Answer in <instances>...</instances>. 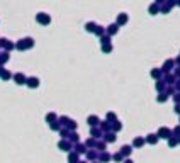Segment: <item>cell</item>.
<instances>
[{"mask_svg":"<svg viewBox=\"0 0 180 163\" xmlns=\"http://www.w3.org/2000/svg\"><path fill=\"white\" fill-rule=\"evenodd\" d=\"M29 85H31V87H37V78H31V80H29Z\"/></svg>","mask_w":180,"mask_h":163,"instance_id":"cell-1","label":"cell"},{"mask_svg":"<svg viewBox=\"0 0 180 163\" xmlns=\"http://www.w3.org/2000/svg\"><path fill=\"white\" fill-rule=\"evenodd\" d=\"M89 122L90 124H97V117H89Z\"/></svg>","mask_w":180,"mask_h":163,"instance_id":"cell-3","label":"cell"},{"mask_svg":"<svg viewBox=\"0 0 180 163\" xmlns=\"http://www.w3.org/2000/svg\"><path fill=\"white\" fill-rule=\"evenodd\" d=\"M15 80H17V83H24V76H22V75H17Z\"/></svg>","mask_w":180,"mask_h":163,"instance_id":"cell-2","label":"cell"}]
</instances>
